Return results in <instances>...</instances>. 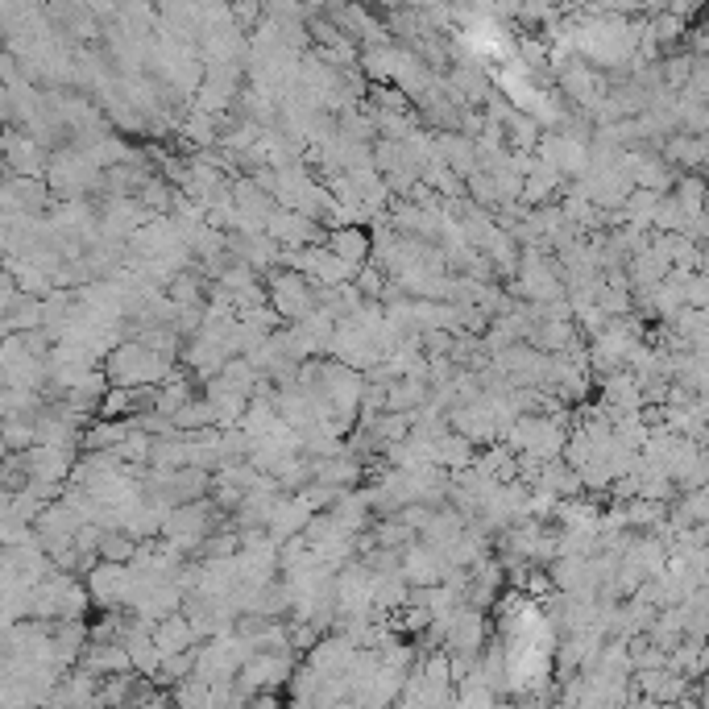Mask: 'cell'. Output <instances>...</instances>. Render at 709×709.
<instances>
[{"label": "cell", "instance_id": "obj_1", "mask_svg": "<svg viewBox=\"0 0 709 709\" xmlns=\"http://www.w3.org/2000/svg\"><path fill=\"white\" fill-rule=\"evenodd\" d=\"M332 258H340L345 266H353V270H361V262H365V253H370V241H365V233L361 229H336L332 237H328V245H324Z\"/></svg>", "mask_w": 709, "mask_h": 709}]
</instances>
